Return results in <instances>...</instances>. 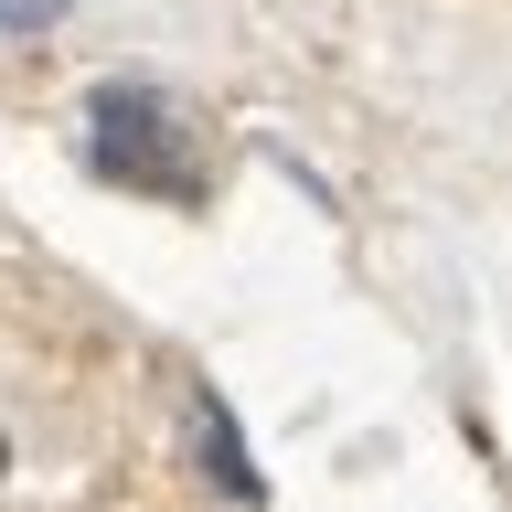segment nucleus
Returning a JSON list of instances; mask_svg holds the SVG:
<instances>
[{
	"label": "nucleus",
	"instance_id": "f257e3e1",
	"mask_svg": "<svg viewBox=\"0 0 512 512\" xmlns=\"http://www.w3.org/2000/svg\"><path fill=\"white\" fill-rule=\"evenodd\" d=\"M86 160L128 192H192V150L171 128V96H150V86H96L86 96Z\"/></svg>",
	"mask_w": 512,
	"mask_h": 512
},
{
	"label": "nucleus",
	"instance_id": "f03ea898",
	"mask_svg": "<svg viewBox=\"0 0 512 512\" xmlns=\"http://www.w3.org/2000/svg\"><path fill=\"white\" fill-rule=\"evenodd\" d=\"M192 416H203V459H214V480L235 491V502H267V480H256V459L235 448V416H224V395H214V384L192 395Z\"/></svg>",
	"mask_w": 512,
	"mask_h": 512
},
{
	"label": "nucleus",
	"instance_id": "7ed1b4c3",
	"mask_svg": "<svg viewBox=\"0 0 512 512\" xmlns=\"http://www.w3.org/2000/svg\"><path fill=\"white\" fill-rule=\"evenodd\" d=\"M75 0H0V32H54Z\"/></svg>",
	"mask_w": 512,
	"mask_h": 512
},
{
	"label": "nucleus",
	"instance_id": "20e7f679",
	"mask_svg": "<svg viewBox=\"0 0 512 512\" xmlns=\"http://www.w3.org/2000/svg\"><path fill=\"white\" fill-rule=\"evenodd\" d=\"M0 470H11V438H0Z\"/></svg>",
	"mask_w": 512,
	"mask_h": 512
}]
</instances>
